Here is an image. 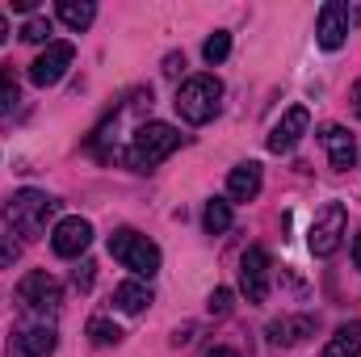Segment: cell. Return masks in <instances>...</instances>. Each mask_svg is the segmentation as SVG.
<instances>
[{
    "label": "cell",
    "instance_id": "obj_1",
    "mask_svg": "<svg viewBox=\"0 0 361 357\" xmlns=\"http://www.w3.org/2000/svg\"><path fill=\"white\" fill-rule=\"evenodd\" d=\"M177 147H180L177 126H169V122H143V126L135 131L130 147H126V164H135V169H156V164L169 160Z\"/></svg>",
    "mask_w": 361,
    "mask_h": 357
},
{
    "label": "cell",
    "instance_id": "obj_2",
    "mask_svg": "<svg viewBox=\"0 0 361 357\" xmlns=\"http://www.w3.org/2000/svg\"><path fill=\"white\" fill-rule=\"evenodd\" d=\"M4 223L17 231V236H42L47 231V219L55 214V198H47L42 189H21L4 202Z\"/></svg>",
    "mask_w": 361,
    "mask_h": 357
},
{
    "label": "cell",
    "instance_id": "obj_3",
    "mask_svg": "<svg viewBox=\"0 0 361 357\" xmlns=\"http://www.w3.org/2000/svg\"><path fill=\"white\" fill-rule=\"evenodd\" d=\"M219 105H223V85L214 76H189L177 89V114L193 126L210 122L219 114Z\"/></svg>",
    "mask_w": 361,
    "mask_h": 357
},
{
    "label": "cell",
    "instance_id": "obj_4",
    "mask_svg": "<svg viewBox=\"0 0 361 357\" xmlns=\"http://www.w3.org/2000/svg\"><path fill=\"white\" fill-rule=\"evenodd\" d=\"M109 257L122 261L126 269H135L139 277H152V273L160 269V248H156L147 236L130 231V227H122V231L109 236Z\"/></svg>",
    "mask_w": 361,
    "mask_h": 357
},
{
    "label": "cell",
    "instance_id": "obj_5",
    "mask_svg": "<svg viewBox=\"0 0 361 357\" xmlns=\"http://www.w3.org/2000/svg\"><path fill=\"white\" fill-rule=\"evenodd\" d=\"M345 223H349L345 206H341V202H328V206L315 214V223H311V236H307L311 253H315V257H332V253L341 248V240H345Z\"/></svg>",
    "mask_w": 361,
    "mask_h": 357
},
{
    "label": "cell",
    "instance_id": "obj_6",
    "mask_svg": "<svg viewBox=\"0 0 361 357\" xmlns=\"http://www.w3.org/2000/svg\"><path fill=\"white\" fill-rule=\"evenodd\" d=\"M72 59H76V47H72V42H51V47L30 63V85H38V89L59 85V80L68 76Z\"/></svg>",
    "mask_w": 361,
    "mask_h": 357
},
{
    "label": "cell",
    "instance_id": "obj_7",
    "mask_svg": "<svg viewBox=\"0 0 361 357\" xmlns=\"http://www.w3.org/2000/svg\"><path fill=\"white\" fill-rule=\"evenodd\" d=\"M17 303H21V311H38V315L55 311V307H59V286H55V277L42 273V269L25 273V277L17 282Z\"/></svg>",
    "mask_w": 361,
    "mask_h": 357
},
{
    "label": "cell",
    "instance_id": "obj_8",
    "mask_svg": "<svg viewBox=\"0 0 361 357\" xmlns=\"http://www.w3.org/2000/svg\"><path fill=\"white\" fill-rule=\"evenodd\" d=\"M269 253L265 248H248L244 253V261H240V286H244V294H248V303H265L269 298Z\"/></svg>",
    "mask_w": 361,
    "mask_h": 357
},
{
    "label": "cell",
    "instance_id": "obj_9",
    "mask_svg": "<svg viewBox=\"0 0 361 357\" xmlns=\"http://www.w3.org/2000/svg\"><path fill=\"white\" fill-rule=\"evenodd\" d=\"M89 244H92V223L89 219H80V214L59 219L55 231H51V248H55L59 257H80Z\"/></svg>",
    "mask_w": 361,
    "mask_h": 357
},
{
    "label": "cell",
    "instance_id": "obj_10",
    "mask_svg": "<svg viewBox=\"0 0 361 357\" xmlns=\"http://www.w3.org/2000/svg\"><path fill=\"white\" fill-rule=\"evenodd\" d=\"M315 38H319V47H324V51H341V47H345V38H349V4L328 0V4L319 8Z\"/></svg>",
    "mask_w": 361,
    "mask_h": 357
},
{
    "label": "cell",
    "instance_id": "obj_11",
    "mask_svg": "<svg viewBox=\"0 0 361 357\" xmlns=\"http://www.w3.org/2000/svg\"><path fill=\"white\" fill-rule=\"evenodd\" d=\"M307 126H311V114H307L302 105L286 109V114H281V122L269 131V152H277V156L294 152V147H298V139L307 135Z\"/></svg>",
    "mask_w": 361,
    "mask_h": 357
},
{
    "label": "cell",
    "instance_id": "obj_12",
    "mask_svg": "<svg viewBox=\"0 0 361 357\" xmlns=\"http://www.w3.org/2000/svg\"><path fill=\"white\" fill-rule=\"evenodd\" d=\"M319 143H324V152H328V164H332L336 173H349V169H353V160H357V147H353V135H349L345 126L328 122V126L319 131Z\"/></svg>",
    "mask_w": 361,
    "mask_h": 357
},
{
    "label": "cell",
    "instance_id": "obj_13",
    "mask_svg": "<svg viewBox=\"0 0 361 357\" xmlns=\"http://www.w3.org/2000/svg\"><path fill=\"white\" fill-rule=\"evenodd\" d=\"M55 328L51 324H34V328H21L13 337V357H51L55 353Z\"/></svg>",
    "mask_w": 361,
    "mask_h": 357
},
{
    "label": "cell",
    "instance_id": "obj_14",
    "mask_svg": "<svg viewBox=\"0 0 361 357\" xmlns=\"http://www.w3.org/2000/svg\"><path fill=\"white\" fill-rule=\"evenodd\" d=\"M315 332V320L311 315H294V320H273L269 328H265V337H269L273 349H290V345H298L302 337H311Z\"/></svg>",
    "mask_w": 361,
    "mask_h": 357
},
{
    "label": "cell",
    "instance_id": "obj_15",
    "mask_svg": "<svg viewBox=\"0 0 361 357\" xmlns=\"http://www.w3.org/2000/svg\"><path fill=\"white\" fill-rule=\"evenodd\" d=\"M261 193V164L248 160V164H235L231 177H227V198L231 202H252Z\"/></svg>",
    "mask_w": 361,
    "mask_h": 357
},
{
    "label": "cell",
    "instance_id": "obj_16",
    "mask_svg": "<svg viewBox=\"0 0 361 357\" xmlns=\"http://www.w3.org/2000/svg\"><path fill=\"white\" fill-rule=\"evenodd\" d=\"M357 353H361V324L349 320L332 332V341L324 345V357H357Z\"/></svg>",
    "mask_w": 361,
    "mask_h": 357
},
{
    "label": "cell",
    "instance_id": "obj_17",
    "mask_svg": "<svg viewBox=\"0 0 361 357\" xmlns=\"http://www.w3.org/2000/svg\"><path fill=\"white\" fill-rule=\"evenodd\" d=\"M114 303H118V311L139 315L143 307H152V290H147L143 282H122V286L114 290Z\"/></svg>",
    "mask_w": 361,
    "mask_h": 357
},
{
    "label": "cell",
    "instance_id": "obj_18",
    "mask_svg": "<svg viewBox=\"0 0 361 357\" xmlns=\"http://www.w3.org/2000/svg\"><path fill=\"white\" fill-rule=\"evenodd\" d=\"M55 13H59V21H63L68 30H76V34H80V30H89L92 17H97V8H92L89 0H59V8H55Z\"/></svg>",
    "mask_w": 361,
    "mask_h": 357
},
{
    "label": "cell",
    "instance_id": "obj_19",
    "mask_svg": "<svg viewBox=\"0 0 361 357\" xmlns=\"http://www.w3.org/2000/svg\"><path fill=\"white\" fill-rule=\"evenodd\" d=\"M202 223H206V231H210V236H223V231L231 227V202H223V198H210V202H206V214H202Z\"/></svg>",
    "mask_w": 361,
    "mask_h": 357
},
{
    "label": "cell",
    "instance_id": "obj_20",
    "mask_svg": "<svg viewBox=\"0 0 361 357\" xmlns=\"http://www.w3.org/2000/svg\"><path fill=\"white\" fill-rule=\"evenodd\" d=\"M227 55H231V34H227V30H214V34L206 38V47H202V59L214 68V63H223Z\"/></svg>",
    "mask_w": 361,
    "mask_h": 357
},
{
    "label": "cell",
    "instance_id": "obj_21",
    "mask_svg": "<svg viewBox=\"0 0 361 357\" xmlns=\"http://www.w3.org/2000/svg\"><path fill=\"white\" fill-rule=\"evenodd\" d=\"M89 341L101 345V349H105V345H118V341H122V328L109 324V320H89Z\"/></svg>",
    "mask_w": 361,
    "mask_h": 357
},
{
    "label": "cell",
    "instance_id": "obj_22",
    "mask_svg": "<svg viewBox=\"0 0 361 357\" xmlns=\"http://www.w3.org/2000/svg\"><path fill=\"white\" fill-rule=\"evenodd\" d=\"M17 101H21V85H17L13 68H0V114H8Z\"/></svg>",
    "mask_w": 361,
    "mask_h": 357
},
{
    "label": "cell",
    "instance_id": "obj_23",
    "mask_svg": "<svg viewBox=\"0 0 361 357\" xmlns=\"http://www.w3.org/2000/svg\"><path fill=\"white\" fill-rule=\"evenodd\" d=\"M21 38H25V42H47V47H51V21H47V17H30V21L21 25Z\"/></svg>",
    "mask_w": 361,
    "mask_h": 357
},
{
    "label": "cell",
    "instance_id": "obj_24",
    "mask_svg": "<svg viewBox=\"0 0 361 357\" xmlns=\"http://www.w3.org/2000/svg\"><path fill=\"white\" fill-rule=\"evenodd\" d=\"M17 257H21V244H17L13 236H0V269H13Z\"/></svg>",
    "mask_w": 361,
    "mask_h": 357
},
{
    "label": "cell",
    "instance_id": "obj_25",
    "mask_svg": "<svg viewBox=\"0 0 361 357\" xmlns=\"http://www.w3.org/2000/svg\"><path fill=\"white\" fill-rule=\"evenodd\" d=\"M210 311H214V315H227V311H231V290H227V286H219V290L210 294Z\"/></svg>",
    "mask_w": 361,
    "mask_h": 357
},
{
    "label": "cell",
    "instance_id": "obj_26",
    "mask_svg": "<svg viewBox=\"0 0 361 357\" xmlns=\"http://www.w3.org/2000/svg\"><path fill=\"white\" fill-rule=\"evenodd\" d=\"M177 68H185V59H177V55H169V59H164V72H169V76H177Z\"/></svg>",
    "mask_w": 361,
    "mask_h": 357
},
{
    "label": "cell",
    "instance_id": "obj_27",
    "mask_svg": "<svg viewBox=\"0 0 361 357\" xmlns=\"http://www.w3.org/2000/svg\"><path fill=\"white\" fill-rule=\"evenodd\" d=\"M349 97H353V114H357V118H361V80H357V85H353V92H349Z\"/></svg>",
    "mask_w": 361,
    "mask_h": 357
},
{
    "label": "cell",
    "instance_id": "obj_28",
    "mask_svg": "<svg viewBox=\"0 0 361 357\" xmlns=\"http://www.w3.org/2000/svg\"><path fill=\"white\" fill-rule=\"evenodd\" d=\"M206 357H240V353H235V349H210Z\"/></svg>",
    "mask_w": 361,
    "mask_h": 357
},
{
    "label": "cell",
    "instance_id": "obj_29",
    "mask_svg": "<svg viewBox=\"0 0 361 357\" xmlns=\"http://www.w3.org/2000/svg\"><path fill=\"white\" fill-rule=\"evenodd\" d=\"M353 261H357V269H361V236L353 240Z\"/></svg>",
    "mask_w": 361,
    "mask_h": 357
},
{
    "label": "cell",
    "instance_id": "obj_30",
    "mask_svg": "<svg viewBox=\"0 0 361 357\" xmlns=\"http://www.w3.org/2000/svg\"><path fill=\"white\" fill-rule=\"evenodd\" d=\"M8 38V21H4V13H0V42Z\"/></svg>",
    "mask_w": 361,
    "mask_h": 357
}]
</instances>
